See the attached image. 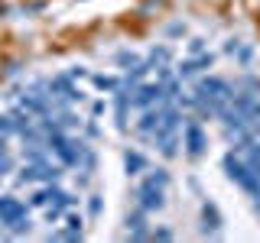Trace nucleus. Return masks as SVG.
<instances>
[{
    "instance_id": "obj_14",
    "label": "nucleus",
    "mask_w": 260,
    "mask_h": 243,
    "mask_svg": "<svg viewBox=\"0 0 260 243\" xmlns=\"http://www.w3.org/2000/svg\"><path fill=\"white\" fill-rule=\"evenodd\" d=\"M13 156H10V149H7V136H0V175H7V172H13Z\"/></svg>"
},
{
    "instance_id": "obj_20",
    "label": "nucleus",
    "mask_w": 260,
    "mask_h": 243,
    "mask_svg": "<svg viewBox=\"0 0 260 243\" xmlns=\"http://www.w3.org/2000/svg\"><path fill=\"white\" fill-rule=\"evenodd\" d=\"M189 52L192 55H202V52H205V39H192V43H189Z\"/></svg>"
},
{
    "instance_id": "obj_18",
    "label": "nucleus",
    "mask_w": 260,
    "mask_h": 243,
    "mask_svg": "<svg viewBox=\"0 0 260 243\" xmlns=\"http://www.w3.org/2000/svg\"><path fill=\"white\" fill-rule=\"evenodd\" d=\"M176 233L169 230V227H156V230H150V240H173Z\"/></svg>"
},
{
    "instance_id": "obj_10",
    "label": "nucleus",
    "mask_w": 260,
    "mask_h": 243,
    "mask_svg": "<svg viewBox=\"0 0 260 243\" xmlns=\"http://www.w3.org/2000/svg\"><path fill=\"white\" fill-rule=\"evenodd\" d=\"M124 224H127V237L130 240H150V227H146V211L143 208H137L134 214H127Z\"/></svg>"
},
{
    "instance_id": "obj_12",
    "label": "nucleus",
    "mask_w": 260,
    "mask_h": 243,
    "mask_svg": "<svg viewBox=\"0 0 260 243\" xmlns=\"http://www.w3.org/2000/svg\"><path fill=\"white\" fill-rule=\"evenodd\" d=\"M169 59H173V49L169 46H153L150 55H146V65H150V68H159V65H169Z\"/></svg>"
},
{
    "instance_id": "obj_7",
    "label": "nucleus",
    "mask_w": 260,
    "mask_h": 243,
    "mask_svg": "<svg viewBox=\"0 0 260 243\" xmlns=\"http://www.w3.org/2000/svg\"><path fill=\"white\" fill-rule=\"evenodd\" d=\"M211 65H215V55H211V52H202V55L185 59V62L176 68V75H179V78H195V75H202V71H208Z\"/></svg>"
},
{
    "instance_id": "obj_19",
    "label": "nucleus",
    "mask_w": 260,
    "mask_h": 243,
    "mask_svg": "<svg viewBox=\"0 0 260 243\" xmlns=\"http://www.w3.org/2000/svg\"><path fill=\"white\" fill-rule=\"evenodd\" d=\"M29 205H32V208H46V194H43V188H36V191L29 194Z\"/></svg>"
},
{
    "instance_id": "obj_11",
    "label": "nucleus",
    "mask_w": 260,
    "mask_h": 243,
    "mask_svg": "<svg viewBox=\"0 0 260 243\" xmlns=\"http://www.w3.org/2000/svg\"><path fill=\"white\" fill-rule=\"evenodd\" d=\"M124 169H127V175H130V178H137V175H143L146 169H150V162H146L143 152L127 149V152H124Z\"/></svg>"
},
{
    "instance_id": "obj_26",
    "label": "nucleus",
    "mask_w": 260,
    "mask_h": 243,
    "mask_svg": "<svg viewBox=\"0 0 260 243\" xmlns=\"http://www.w3.org/2000/svg\"><path fill=\"white\" fill-rule=\"evenodd\" d=\"M0 178H4V175H0Z\"/></svg>"
},
{
    "instance_id": "obj_15",
    "label": "nucleus",
    "mask_w": 260,
    "mask_h": 243,
    "mask_svg": "<svg viewBox=\"0 0 260 243\" xmlns=\"http://www.w3.org/2000/svg\"><path fill=\"white\" fill-rule=\"evenodd\" d=\"M91 85L98 91H114V88L120 85V78H111V75H91Z\"/></svg>"
},
{
    "instance_id": "obj_21",
    "label": "nucleus",
    "mask_w": 260,
    "mask_h": 243,
    "mask_svg": "<svg viewBox=\"0 0 260 243\" xmlns=\"http://www.w3.org/2000/svg\"><path fill=\"white\" fill-rule=\"evenodd\" d=\"M169 36H185V26H182V23H169Z\"/></svg>"
},
{
    "instance_id": "obj_2",
    "label": "nucleus",
    "mask_w": 260,
    "mask_h": 243,
    "mask_svg": "<svg viewBox=\"0 0 260 243\" xmlns=\"http://www.w3.org/2000/svg\"><path fill=\"white\" fill-rule=\"evenodd\" d=\"M0 221H4V227H10V237H23L32 227L26 205L13 194H0Z\"/></svg>"
},
{
    "instance_id": "obj_24",
    "label": "nucleus",
    "mask_w": 260,
    "mask_h": 243,
    "mask_svg": "<svg viewBox=\"0 0 260 243\" xmlns=\"http://www.w3.org/2000/svg\"><path fill=\"white\" fill-rule=\"evenodd\" d=\"M85 133H88V136H98L101 130H98V124H88V127H85Z\"/></svg>"
},
{
    "instance_id": "obj_9",
    "label": "nucleus",
    "mask_w": 260,
    "mask_h": 243,
    "mask_svg": "<svg viewBox=\"0 0 260 243\" xmlns=\"http://www.w3.org/2000/svg\"><path fill=\"white\" fill-rule=\"evenodd\" d=\"M221 224H224V217H221V211H218V205L215 201H205V205H202V233H205V237H218Z\"/></svg>"
},
{
    "instance_id": "obj_5",
    "label": "nucleus",
    "mask_w": 260,
    "mask_h": 243,
    "mask_svg": "<svg viewBox=\"0 0 260 243\" xmlns=\"http://www.w3.org/2000/svg\"><path fill=\"white\" fill-rule=\"evenodd\" d=\"M156 104H169V101H166V91H162L159 81H153V85H137V88H134V107H137V110L156 107Z\"/></svg>"
},
{
    "instance_id": "obj_22",
    "label": "nucleus",
    "mask_w": 260,
    "mask_h": 243,
    "mask_svg": "<svg viewBox=\"0 0 260 243\" xmlns=\"http://www.w3.org/2000/svg\"><path fill=\"white\" fill-rule=\"evenodd\" d=\"M69 75H72V78H75V81H78V78H85V75H88V71H85V68H81V65H75V68H72V71H69Z\"/></svg>"
},
{
    "instance_id": "obj_13",
    "label": "nucleus",
    "mask_w": 260,
    "mask_h": 243,
    "mask_svg": "<svg viewBox=\"0 0 260 243\" xmlns=\"http://www.w3.org/2000/svg\"><path fill=\"white\" fill-rule=\"evenodd\" d=\"M114 62H117V65H120V68H124V71H127V68H134V65H140V55H137V52H134V49H120V52H117V55H114Z\"/></svg>"
},
{
    "instance_id": "obj_4",
    "label": "nucleus",
    "mask_w": 260,
    "mask_h": 243,
    "mask_svg": "<svg viewBox=\"0 0 260 243\" xmlns=\"http://www.w3.org/2000/svg\"><path fill=\"white\" fill-rule=\"evenodd\" d=\"M182 146H185V156H189V159L205 156V149H208V133L202 130L199 120L185 117V127H182Z\"/></svg>"
},
{
    "instance_id": "obj_17",
    "label": "nucleus",
    "mask_w": 260,
    "mask_h": 243,
    "mask_svg": "<svg viewBox=\"0 0 260 243\" xmlns=\"http://www.w3.org/2000/svg\"><path fill=\"white\" fill-rule=\"evenodd\" d=\"M231 55H238V62H241V65H250V59H254V49H250V46H238Z\"/></svg>"
},
{
    "instance_id": "obj_16",
    "label": "nucleus",
    "mask_w": 260,
    "mask_h": 243,
    "mask_svg": "<svg viewBox=\"0 0 260 243\" xmlns=\"http://www.w3.org/2000/svg\"><path fill=\"white\" fill-rule=\"evenodd\" d=\"M101 211H104V198H101V194H91V198H88V214L101 217Z\"/></svg>"
},
{
    "instance_id": "obj_25",
    "label": "nucleus",
    "mask_w": 260,
    "mask_h": 243,
    "mask_svg": "<svg viewBox=\"0 0 260 243\" xmlns=\"http://www.w3.org/2000/svg\"><path fill=\"white\" fill-rule=\"evenodd\" d=\"M0 237H4V221H0Z\"/></svg>"
},
{
    "instance_id": "obj_1",
    "label": "nucleus",
    "mask_w": 260,
    "mask_h": 243,
    "mask_svg": "<svg viewBox=\"0 0 260 243\" xmlns=\"http://www.w3.org/2000/svg\"><path fill=\"white\" fill-rule=\"evenodd\" d=\"M221 169H224V175L231 178L234 185L244 191V194H250V198H260V172H254V169L247 166V159L241 156L238 149H231V152H224V159H221Z\"/></svg>"
},
{
    "instance_id": "obj_6",
    "label": "nucleus",
    "mask_w": 260,
    "mask_h": 243,
    "mask_svg": "<svg viewBox=\"0 0 260 243\" xmlns=\"http://www.w3.org/2000/svg\"><path fill=\"white\" fill-rule=\"evenodd\" d=\"M150 143L156 146V149H159L166 159H176V156H179V143H182V136H179V130H166V127H159L156 133L150 136Z\"/></svg>"
},
{
    "instance_id": "obj_8",
    "label": "nucleus",
    "mask_w": 260,
    "mask_h": 243,
    "mask_svg": "<svg viewBox=\"0 0 260 243\" xmlns=\"http://www.w3.org/2000/svg\"><path fill=\"white\" fill-rule=\"evenodd\" d=\"M159 124H162V104H156V107H146L140 113V120H137V136L150 140V136L159 130Z\"/></svg>"
},
{
    "instance_id": "obj_3",
    "label": "nucleus",
    "mask_w": 260,
    "mask_h": 243,
    "mask_svg": "<svg viewBox=\"0 0 260 243\" xmlns=\"http://www.w3.org/2000/svg\"><path fill=\"white\" fill-rule=\"evenodd\" d=\"M134 198H137V208H143L146 214L166 208V188L156 185V182H150V178H143V182L134 188Z\"/></svg>"
},
{
    "instance_id": "obj_23",
    "label": "nucleus",
    "mask_w": 260,
    "mask_h": 243,
    "mask_svg": "<svg viewBox=\"0 0 260 243\" xmlns=\"http://www.w3.org/2000/svg\"><path fill=\"white\" fill-rule=\"evenodd\" d=\"M104 107H108L104 101H94V107H91V110H94V117H101V113H104Z\"/></svg>"
}]
</instances>
